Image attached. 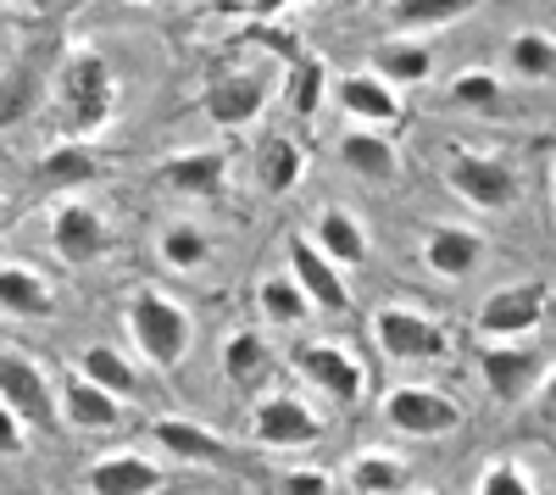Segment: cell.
Here are the masks:
<instances>
[{
	"instance_id": "obj_41",
	"label": "cell",
	"mask_w": 556,
	"mask_h": 495,
	"mask_svg": "<svg viewBox=\"0 0 556 495\" xmlns=\"http://www.w3.org/2000/svg\"><path fill=\"white\" fill-rule=\"evenodd\" d=\"M356 7H379V0H356ZM384 7H390V0H384Z\"/></svg>"
},
{
	"instance_id": "obj_1",
	"label": "cell",
	"mask_w": 556,
	"mask_h": 495,
	"mask_svg": "<svg viewBox=\"0 0 556 495\" xmlns=\"http://www.w3.org/2000/svg\"><path fill=\"white\" fill-rule=\"evenodd\" d=\"M56 112L62 140H96L117 112V67L89 45H73L56 62Z\"/></svg>"
},
{
	"instance_id": "obj_27",
	"label": "cell",
	"mask_w": 556,
	"mask_h": 495,
	"mask_svg": "<svg viewBox=\"0 0 556 495\" xmlns=\"http://www.w3.org/2000/svg\"><path fill=\"white\" fill-rule=\"evenodd\" d=\"M406 462L390 457V452H356L345 462V490L351 495H401L406 490Z\"/></svg>"
},
{
	"instance_id": "obj_13",
	"label": "cell",
	"mask_w": 556,
	"mask_h": 495,
	"mask_svg": "<svg viewBox=\"0 0 556 495\" xmlns=\"http://www.w3.org/2000/svg\"><path fill=\"white\" fill-rule=\"evenodd\" d=\"M56 412H62L67 429L106 434V429H117V423L128 418V401L106 395L101 384H89L78 368H67V373H56Z\"/></svg>"
},
{
	"instance_id": "obj_10",
	"label": "cell",
	"mask_w": 556,
	"mask_h": 495,
	"mask_svg": "<svg viewBox=\"0 0 556 495\" xmlns=\"http://www.w3.org/2000/svg\"><path fill=\"white\" fill-rule=\"evenodd\" d=\"M545 323V284L540 279H513L484 295L479 306V329L484 340H523Z\"/></svg>"
},
{
	"instance_id": "obj_9",
	"label": "cell",
	"mask_w": 556,
	"mask_h": 495,
	"mask_svg": "<svg viewBox=\"0 0 556 495\" xmlns=\"http://www.w3.org/2000/svg\"><path fill=\"white\" fill-rule=\"evenodd\" d=\"M251 440L267 445V452H306V445L323 440V418L306 407L301 395L273 390L251 407Z\"/></svg>"
},
{
	"instance_id": "obj_18",
	"label": "cell",
	"mask_w": 556,
	"mask_h": 495,
	"mask_svg": "<svg viewBox=\"0 0 556 495\" xmlns=\"http://www.w3.org/2000/svg\"><path fill=\"white\" fill-rule=\"evenodd\" d=\"M290 274H295V284L306 290V301H312L317 312H351V290H345V279H340V267L323 256L306 234L290 240Z\"/></svg>"
},
{
	"instance_id": "obj_31",
	"label": "cell",
	"mask_w": 556,
	"mask_h": 495,
	"mask_svg": "<svg viewBox=\"0 0 556 495\" xmlns=\"http://www.w3.org/2000/svg\"><path fill=\"white\" fill-rule=\"evenodd\" d=\"M340 162L356 167L362 178H390L395 173V145L379 128H345L340 134Z\"/></svg>"
},
{
	"instance_id": "obj_37",
	"label": "cell",
	"mask_w": 556,
	"mask_h": 495,
	"mask_svg": "<svg viewBox=\"0 0 556 495\" xmlns=\"http://www.w3.org/2000/svg\"><path fill=\"white\" fill-rule=\"evenodd\" d=\"M278 490H285V495H334V473H323V468H285Z\"/></svg>"
},
{
	"instance_id": "obj_2",
	"label": "cell",
	"mask_w": 556,
	"mask_h": 495,
	"mask_svg": "<svg viewBox=\"0 0 556 495\" xmlns=\"http://www.w3.org/2000/svg\"><path fill=\"white\" fill-rule=\"evenodd\" d=\"M123 323H128V340L134 351L146 356L156 373H173L184 356H190V340H195V318L184 312L173 295L139 284L128 301H123Z\"/></svg>"
},
{
	"instance_id": "obj_40",
	"label": "cell",
	"mask_w": 556,
	"mask_h": 495,
	"mask_svg": "<svg viewBox=\"0 0 556 495\" xmlns=\"http://www.w3.org/2000/svg\"><path fill=\"white\" fill-rule=\"evenodd\" d=\"M285 7H290V0H245V12H251V17H278Z\"/></svg>"
},
{
	"instance_id": "obj_30",
	"label": "cell",
	"mask_w": 556,
	"mask_h": 495,
	"mask_svg": "<svg viewBox=\"0 0 556 495\" xmlns=\"http://www.w3.org/2000/svg\"><path fill=\"white\" fill-rule=\"evenodd\" d=\"M256 306H262V318L278 323V329H295V323L312 318V301H306V290L295 284V274H267V279L256 284Z\"/></svg>"
},
{
	"instance_id": "obj_11",
	"label": "cell",
	"mask_w": 556,
	"mask_h": 495,
	"mask_svg": "<svg viewBox=\"0 0 556 495\" xmlns=\"http://www.w3.org/2000/svg\"><path fill=\"white\" fill-rule=\"evenodd\" d=\"M106 245H112V229H106L101 206H89V201H78V195L56 201V212H51V251H56L67 267L101 262Z\"/></svg>"
},
{
	"instance_id": "obj_24",
	"label": "cell",
	"mask_w": 556,
	"mask_h": 495,
	"mask_svg": "<svg viewBox=\"0 0 556 495\" xmlns=\"http://www.w3.org/2000/svg\"><path fill=\"white\" fill-rule=\"evenodd\" d=\"M312 245L329 256L334 267H362L367 262V229L356 223V212H345V206H323Z\"/></svg>"
},
{
	"instance_id": "obj_39",
	"label": "cell",
	"mask_w": 556,
	"mask_h": 495,
	"mask_svg": "<svg viewBox=\"0 0 556 495\" xmlns=\"http://www.w3.org/2000/svg\"><path fill=\"white\" fill-rule=\"evenodd\" d=\"M534 395H540V418H545V423H556V368H545V373H540Z\"/></svg>"
},
{
	"instance_id": "obj_5",
	"label": "cell",
	"mask_w": 556,
	"mask_h": 495,
	"mask_svg": "<svg viewBox=\"0 0 556 495\" xmlns=\"http://www.w3.org/2000/svg\"><path fill=\"white\" fill-rule=\"evenodd\" d=\"M374 340L395 363H445L451 356V329L406 301H390L374 312Z\"/></svg>"
},
{
	"instance_id": "obj_6",
	"label": "cell",
	"mask_w": 556,
	"mask_h": 495,
	"mask_svg": "<svg viewBox=\"0 0 556 495\" xmlns=\"http://www.w3.org/2000/svg\"><path fill=\"white\" fill-rule=\"evenodd\" d=\"M295 373L317 395H329L334 407H362V395H367V368L334 340H301L295 345Z\"/></svg>"
},
{
	"instance_id": "obj_34",
	"label": "cell",
	"mask_w": 556,
	"mask_h": 495,
	"mask_svg": "<svg viewBox=\"0 0 556 495\" xmlns=\"http://www.w3.org/2000/svg\"><path fill=\"white\" fill-rule=\"evenodd\" d=\"M479 7L484 0H390V17H395V28H445Z\"/></svg>"
},
{
	"instance_id": "obj_32",
	"label": "cell",
	"mask_w": 556,
	"mask_h": 495,
	"mask_svg": "<svg viewBox=\"0 0 556 495\" xmlns=\"http://www.w3.org/2000/svg\"><path fill=\"white\" fill-rule=\"evenodd\" d=\"M156 256H162V267H173V274H201V267L212 262V240H206V229H195V223H167V229L156 234Z\"/></svg>"
},
{
	"instance_id": "obj_21",
	"label": "cell",
	"mask_w": 556,
	"mask_h": 495,
	"mask_svg": "<svg viewBox=\"0 0 556 495\" xmlns=\"http://www.w3.org/2000/svg\"><path fill=\"white\" fill-rule=\"evenodd\" d=\"M484 256V240L473 229H456V223H440V229L424 234V262L440 279H468Z\"/></svg>"
},
{
	"instance_id": "obj_15",
	"label": "cell",
	"mask_w": 556,
	"mask_h": 495,
	"mask_svg": "<svg viewBox=\"0 0 556 495\" xmlns=\"http://www.w3.org/2000/svg\"><path fill=\"white\" fill-rule=\"evenodd\" d=\"M146 429H151V440L162 445L173 462H190V468H223V462H235V445H228L217 429L195 423V418H173L167 412V418H151Z\"/></svg>"
},
{
	"instance_id": "obj_19",
	"label": "cell",
	"mask_w": 556,
	"mask_h": 495,
	"mask_svg": "<svg viewBox=\"0 0 556 495\" xmlns=\"http://www.w3.org/2000/svg\"><path fill=\"white\" fill-rule=\"evenodd\" d=\"M0 312L17 323H39L56 312V290L45 274H34L28 262H0Z\"/></svg>"
},
{
	"instance_id": "obj_20",
	"label": "cell",
	"mask_w": 556,
	"mask_h": 495,
	"mask_svg": "<svg viewBox=\"0 0 556 495\" xmlns=\"http://www.w3.org/2000/svg\"><path fill=\"white\" fill-rule=\"evenodd\" d=\"M73 368H78L89 384H101L106 395H117V401H139V395H146V373H139L117 345H89V351H78Z\"/></svg>"
},
{
	"instance_id": "obj_33",
	"label": "cell",
	"mask_w": 556,
	"mask_h": 495,
	"mask_svg": "<svg viewBox=\"0 0 556 495\" xmlns=\"http://www.w3.org/2000/svg\"><path fill=\"white\" fill-rule=\"evenodd\" d=\"M323 101H329V62L312 56V51H295L290 56V106H295V117H317Z\"/></svg>"
},
{
	"instance_id": "obj_22",
	"label": "cell",
	"mask_w": 556,
	"mask_h": 495,
	"mask_svg": "<svg viewBox=\"0 0 556 495\" xmlns=\"http://www.w3.org/2000/svg\"><path fill=\"white\" fill-rule=\"evenodd\" d=\"M101 173H106V162H101V151L89 140H56L51 151H45V162H39V185L45 190H78V185H89V178H101Z\"/></svg>"
},
{
	"instance_id": "obj_29",
	"label": "cell",
	"mask_w": 556,
	"mask_h": 495,
	"mask_svg": "<svg viewBox=\"0 0 556 495\" xmlns=\"http://www.w3.org/2000/svg\"><path fill=\"white\" fill-rule=\"evenodd\" d=\"M506 73H518L529 84H556V39L540 28H523L506 39Z\"/></svg>"
},
{
	"instance_id": "obj_35",
	"label": "cell",
	"mask_w": 556,
	"mask_h": 495,
	"mask_svg": "<svg viewBox=\"0 0 556 495\" xmlns=\"http://www.w3.org/2000/svg\"><path fill=\"white\" fill-rule=\"evenodd\" d=\"M451 101L456 106H468V112H501V78L495 73H484V67H468V73H456V84H451Z\"/></svg>"
},
{
	"instance_id": "obj_36",
	"label": "cell",
	"mask_w": 556,
	"mask_h": 495,
	"mask_svg": "<svg viewBox=\"0 0 556 495\" xmlns=\"http://www.w3.org/2000/svg\"><path fill=\"white\" fill-rule=\"evenodd\" d=\"M473 495H534V484H529V473L513 457H495V462H484Z\"/></svg>"
},
{
	"instance_id": "obj_16",
	"label": "cell",
	"mask_w": 556,
	"mask_h": 495,
	"mask_svg": "<svg viewBox=\"0 0 556 495\" xmlns=\"http://www.w3.org/2000/svg\"><path fill=\"white\" fill-rule=\"evenodd\" d=\"M334 101H340V112L351 117V128H379V134H390V128L406 117L401 96H395L384 78H374V73H351V78H340Z\"/></svg>"
},
{
	"instance_id": "obj_43",
	"label": "cell",
	"mask_w": 556,
	"mask_h": 495,
	"mask_svg": "<svg viewBox=\"0 0 556 495\" xmlns=\"http://www.w3.org/2000/svg\"><path fill=\"white\" fill-rule=\"evenodd\" d=\"M0 223H7V201H0Z\"/></svg>"
},
{
	"instance_id": "obj_44",
	"label": "cell",
	"mask_w": 556,
	"mask_h": 495,
	"mask_svg": "<svg viewBox=\"0 0 556 495\" xmlns=\"http://www.w3.org/2000/svg\"><path fill=\"white\" fill-rule=\"evenodd\" d=\"M429 495H434V490H429Z\"/></svg>"
},
{
	"instance_id": "obj_14",
	"label": "cell",
	"mask_w": 556,
	"mask_h": 495,
	"mask_svg": "<svg viewBox=\"0 0 556 495\" xmlns=\"http://www.w3.org/2000/svg\"><path fill=\"white\" fill-rule=\"evenodd\" d=\"M228 151H212V145H201V151H173V156H162L156 162V185L162 190H178V195H195V201H217L223 190H228Z\"/></svg>"
},
{
	"instance_id": "obj_12",
	"label": "cell",
	"mask_w": 556,
	"mask_h": 495,
	"mask_svg": "<svg viewBox=\"0 0 556 495\" xmlns=\"http://www.w3.org/2000/svg\"><path fill=\"white\" fill-rule=\"evenodd\" d=\"M479 373H484V384H490V395L501 401V407H518V401H529L534 395V384H540V373H545V351L540 345H479Z\"/></svg>"
},
{
	"instance_id": "obj_3",
	"label": "cell",
	"mask_w": 556,
	"mask_h": 495,
	"mask_svg": "<svg viewBox=\"0 0 556 495\" xmlns=\"http://www.w3.org/2000/svg\"><path fill=\"white\" fill-rule=\"evenodd\" d=\"M273 89H278V67H273L267 56L217 67L212 84H206V96H201V112H206L217 128H245V123L262 117V106L273 101Z\"/></svg>"
},
{
	"instance_id": "obj_38",
	"label": "cell",
	"mask_w": 556,
	"mask_h": 495,
	"mask_svg": "<svg viewBox=\"0 0 556 495\" xmlns=\"http://www.w3.org/2000/svg\"><path fill=\"white\" fill-rule=\"evenodd\" d=\"M28 423L7 407V401H0V457H28Z\"/></svg>"
},
{
	"instance_id": "obj_7",
	"label": "cell",
	"mask_w": 556,
	"mask_h": 495,
	"mask_svg": "<svg viewBox=\"0 0 556 495\" xmlns=\"http://www.w3.org/2000/svg\"><path fill=\"white\" fill-rule=\"evenodd\" d=\"M462 401L445 395V390H429V384H395L384 395V423L395 434H412V440H434V434H456L462 429Z\"/></svg>"
},
{
	"instance_id": "obj_26",
	"label": "cell",
	"mask_w": 556,
	"mask_h": 495,
	"mask_svg": "<svg viewBox=\"0 0 556 495\" xmlns=\"http://www.w3.org/2000/svg\"><path fill=\"white\" fill-rule=\"evenodd\" d=\"M39 96H45V56H23L12 73H0V128L34 117Z\"/></svg>"
},
{
	"instance_id": "obj_8",
	"label": "cell",
	"mask_w": 556,
	"mask_h": 495,
	"mask_svg": "<svg viewBox=\"0 0 556 495\" xmlns=\"http://www.w3.org/2000/svg\"><path fill=\"white\" fill-rule=\"evenodd\" d=\"M0 401L28 423V429H56L62 412H56V379L45 373L34 356L23 351H0Z\"/></svg>"
},
{
	"instance_id": "obj_25",
	"label": "cell",
	"mask_w": 556,
	"mask_h": 495,
	"mask_svg": "<svg viewBox=\"0 0 556 495\" xmlns=\"http://www.w3.org/2000/svg\"><path fill=\"white\" fill-rule=\"evenodd\" d=\"M223 373H228V384H240V390H262L267 373H273V345L256 329H235L223 340Z\"/></svg>"
},
{
	"instance_id": "obj_28",
	"label": "cell",
	"mask_w": 556,
	"mask_h": 495,
	"mask_svg": "<svg viewBox=\"0 0 556 495\" xmlns=\"http://www.w3.org/2000/svg\"><path fill=\"white\" fill-rule=\"evenodd\" d=\"M434 73V56H429V45H417V39H384L374 45V78H384L390 89L395 84H424Z\"/></svg>"
},
{
	"instance_id": "obj_17",
	"label": "cell",
	"mask_w": 556,
	"mask_h": 495,
	"mask_svg": "<svg viewBox=\"0 0 556 495\" xmlns=\"http://www.w3.org/2000/svg\"><path fill=\"white\" fill-rule=\"evenodd\" d=\"M84 484L89 495H156L167 484V468L146 452H112L101 462H89Z\"/></svg>"
},
{
	"instance_id": "obj_23",
	"label": "cell",
	"mask_w": 556,
	"mask_h": 495,
	"mask_svg": "<svg viewBox=\"0 0 556 495\" xmlns=\"http://www.w3.org/2000/svg\"><path fill=\"white\" fill-rule=\"evenodd\" d=\"M306 178V151L295 134H267L262 151H256V185L267 195H290L295 185Z\"/></svg>"
},
{
	"instance_id": "obj_4",
	"label": "cell",
	"mask_w": 556,
	"mask_h": 495,
	"mask_svg": "<svg viewBox=\"0 0 556 495\" xmlns=\"http://www.w3.org/2000/svg\"><path fill=\"white\" fill-rule=\"evenodd\" d=\"M445 185L468 201L473 212H506L518 201V190H523V178H518V167L506 162V156H495V151H468V145H456V151H445Z\"/></svg>"
},
{
	"instance_id": "obj_42",
	"label": "cell",
	"mask_w": 556,
	"mask_h": 495,
	"mask_svg": "<svg viewBox=\"0 0 556 495\" xmlns=\"http://www.w3.org/2000/svg\"><path fill=\"white\" fill-rule=\"evenodd\" d=\"M139 7H162V0H139Z\"/></svg>"
}]
</instances>
